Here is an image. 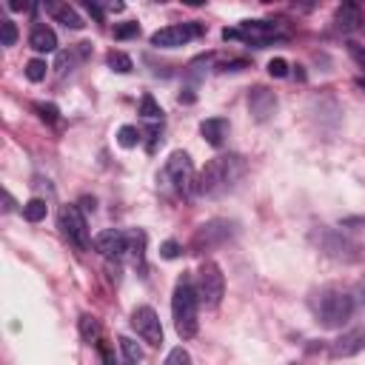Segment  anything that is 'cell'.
<instances>
[{
  "instance_id": "6da1fadb",
  "label": "cell",
  "mask_w": 365,
  "mask_h": 365,
  "mask_svg": "<svg viewBox=\"0 0 365 365\" xmlns=\"http://www.w3.org/2000/svg\"><path fill=\"white\" fill-rule=\"evenodd\" d=\"M245 174V160L240 154H220L205 163L197 174V197H222L237 188Z\"/></svg>"
},
{
  "instance_id": "7a4b0ae2",
  "label": "cell",
  "mask_w": 365,
  "mask_h": 365,
  "mask_svg": "<svg viewBox=\"0 0 365 365\" xmlns=\"http://www.w3.org/2000/svg\"><path fill=\"white\" fill-rule=\"evenodd\" d=\"M197 305H200V297H197L194 279H191V274H182L171 294V319H174V331L182 339L197 336V328H200Z\"/></svg>"
},
{
  "instance_id": "3957f363",
  "label": "cell",
  "mask_w": 365,
  "mask_h": 365,
  "mask_svg": "<svg viewBox=\"0 0 365 365\" xmlns=\"http://www.w3.org/2000/svg\"><path fill=\"white\" fill-rule=\"evenodd\" d=\"M356 299L342 288H322L314 299V314L322 328H339L351 319Z\"/></svg>"
},
{
  "instance_id": "277c9868",
  "label": "cell",
  "mask_w": 365,
  "mask_h": 365,
  "mask_svg": "<svg viewBox=\"0 0 365 365\" xmlns=\"http://www.w3.org/2000/svg\"><path fill=\"white\" fill-rule=\"evenodd\" d=\"M163 180H168V185L182 194V197H197V174L191 165V157L185 151H171L163 168Z\"/></svg>"
},
{
  "instance_id": "5b68a950",
  "label": "cell",
  "mask_w": 365,
  "mask_h": 365,
  "mask_svg": "<svg viewBox=\"0 0 365 365\" xmlns=\"http://www.w3.org/2000/svg\"><path fill=\"white\" fill-rule=\"evenodd\" d=\"M57 228L60 234L80 251H88L91 248V237H88V222H86V214L80 211V205H63L57 211Z\"/></svg>"
},
{
  "instance_id": "8992f818",
  "label": "cell",
  "mask_w": 365,
  "mask_h": 365,
  "mask_svg": "<svg viewBox=\"0 0 365 365\" xmlns=\"http://www.w3.org/2000/svg\"><path fill=\"white\" fill-rule=\"evenodd\" d=\"M197 297L205 308H217L222 302V294H225V279H222V271L214 259H202L200 271H197Z\"/></svg>"
},
{
  "instance_id": "52a82bcc",
  "label": "cell",
  "mask_w": 365,
  "mask_h": 365,
  "mask_svg": "<svg viewBox=\"0 0 365 365\" xmlns=\"http://www.w3.org/2000/svg\"><path fill=\"white\" fill-rule=\"evenodd\" d=\"M222 40H245L262 48L271 40H279V29L277 23H268V20H242L237 29H222Z\"/></svg>"
},
{
  "instance_id": "ba28073f",
  "label": "cell",
  "mask_w": 365,
  "mask_h": 365,
  "mask_svg": "<svg viewBox=\"0 0 365 365\" xmlns=\"http://www.w3.org/2000/svg\"><path fill=\"white\" fill-rule=\"evenodd\" d=\"M205 26L191 20V23H174V26H165V29H157L151 34V46L157 48H177V46H185L197 37H202Z\"/></svg>"
},
{
  "instance_id": "9c48e42d",
  "label": "cell",
  "mask_w": 365,
  "mask_h": 365,
  "mask_svg": "<svg viewBox=\"0 0 365 365\" xmlns=\"http://www.w3.org/2000/svg\"><path fill=\"white\" fill-rule=\"evenodd\" d=\"M131 328L137 331V336L145 345H151V348L163 345V325H160V317L151 305H137L131 311Z\"/></svg>"
},
{
  "instance_id": "30bf717a",
  "label": "cell",
  "mask_w": 365,
  "mask_h": 365,
  "mask_svg": "<svg viewBox=\"0 0 365 365\" xmlns=\"http://www.w3.org/2000/svg\"><path fill=\"white\" fill-rule=\"evenodd\" d=\"M234 234H237V225H234L231 220H208V222H202V225L197 228L191 245H194L197 251H202V248H214V245L228 242Z\"/></svg>"
},
{
  "instance_id": "8fae6325",
  "label": "cell",
  "mask_w": 365,
  "mask_h": 365,
  "mask_svg": "<svg viewBox=\"0 0 365 365\" xmlns=\"http://www.w3.org/2000/svg\"><path fill=\"white\" fill-rule=\"evenodd\" d=\"M94 251L103 254L106 259H120L125 251H128V234L120 231V228H106L94 237Z\"/></svg>"
},
{
  "instance_id": "7c38bea8",
  "label": "cell",
  "mask_w": 365,
  "mask_h": 365,
  "mask_svg": "<svg viewBox=\"0 0 365 365\" xmlns=\"http://www.w3.org/2000/svg\"><path fill=\"white\" fill-rule=\"evenodd\" d=\"M248 108H251V114H254L257 123H265L277 111V94L268 86H254L248 91Z\"/></svg>"
},
{
  "instance_id": "4fadbf2b",
  "label": "cell",
  "mask_w": 365,
  "mask_h": 365,
  "mask_svg": "<svg viewBox=\"0 0 365 365\" xmlns=\"http://www.w3.org/2000/svg\"><path fill=\"white\" fill-rule=\"evenodd\" d=\"M365 351V325H356L351 331H345L334 345H331V356L334 359H348Z\"/></svg>"
},
{
  "instance_id": "5bb4252c",
  "label": "cell",
  "mask_w": 365,
  "mask_h": 365,
  "mask_svg": "<svg viewBox=\"0 0 365 365\" xmlns=\"http://www.w3.org/2000/svg\"><path fill=\"white\" fill-rule=\"evenodd\" d=\"M334 23H336V29H339V31L351 34L354 29H359V26H362V9H359L356 3H351V0H345L342 6H336Z\"/></svg>"
},
{
  "instance_id": "9a60e30c",
  "label": "cell",
  "mask_w": 365,
  "mask_h": 365,
  "mask_svg": "<svg viewBox=\"0 0 365 365\" xmlns=\"http://www.w3.org/2000/svg\"><path fill=\"white\" fill-rule=\"evenodd\" d=\"M200 134H202V140L208 145L220 148L225 143V137H228V120L225 117H208V120L200 123Z\"/></svg>"
},
{
  "instance_id": "2e32d148",
  "label": "cell",
  "mask_w": 365,
  "mask_h": 365,
  "mask_svg": "<svg viewBox=\"0 0 365 365\" xmlns=\"http://www.w3.org/2000/svg\"><path fill=\"white\" fill-rule=\"evenodd\" d=\"M29 46H31L34 51H40V54L57 51V34H54V29L46 26V23H37V26L31 29V34H29Z\"/></svg>"
},
{
  "instance_id": "e0dca14e",
  "label": "cell",
  "mask_w": 365,
  "mask_h": 365,
  "mask_svg": "<svg viewBox=\"0 0 365 365\" xmlns=\"http://www.w3.org/2000/svg\"><path fill=\"white\" fill-rule=\"evenodd\" d=\"M48 11H51V14H54V20H57V23H63L66 29L80 31V29L86 26V23H83V17H80L68 3H51V6H48Z\"/></svg>"
},
{
  "instance_id": "ac0fdd59",
  "label": "cell",
  "mask_w": 365,
  "mask_h": 365,
  "mask_svg": "<svg viewBox=\"0 0 365 365\" xmlns=\"http://www.w3.org/2000/svg\"><path fill=\"white\" fill-rule=\"evenodd\" d=\"M128 251H131V257H134V265H137L140 271H145V234H143L140 228L128 234Z\"/></svg>"
},
{
  "instance_id": "d6986e66",
  "label": "cell",
  "mask_w": 365,
  "mask_h": 365,
  "mask_svg": "<svg viewBox=\"0 0 365 365\" xmlns=\"http://www.w3.org/2000/svg\"><path fill=\"white\" fill-rule=\"evenodd\" d=\"M77 325H80V336H83V342L91 345V342L100 339V319H97L94 314H83Z\"/></svg>"
},
{
  "instance_id": "ffe728a7",
  "label": "cell",
  "mask_w": 365,
  "mask_h": 365,
  "mask_svg": "<svg viewBox=\"0 0 365 365\" xmlns=\"http://www.w3.org/2000/svg\"><path fill=\"white\" fill-rule=\"evenodd\" d=\"M120 351H123V362L125 365H140L143 362V348L131 339V336H120Z\"/></svg>"
},
{
  "instance_id": "44dd1931",
  "label": "cell",
  "mask_w": 365,
  "mask_h": 365,
  "mask_svg": "<svg viewBox=\"0 0 365 365\" xmlns=\"http://www.w3.org/2000/svg\"><path fill=\"white\" fill-rule=\"evenodd\" d=\"M46 211H48V205H46V200H40V197H31V200L23 205V217H26L29 222L46 220Z\"/></svg>"
},
{
  "instance_id": "7402d4cb",
  "label": "cell",
  "mask_w": 365,
  "mask_h": 365,
  "mask_svg": "<svg viewBox=\"0 0 365 365\" xmlns=\"http://www.w3.org/2000/svg\"><path fill=\"white\" fill-rule=\"evenodd\" d=\"M106 63H108V68H114L117 74H128V71L134 68V63H131V57H128L125 51H108Z\"/></svg>"
},
{
  "instance_id": "603a6c76",
  "label": "cell",
  "mask_w": 365,
  "mask_h": 365,
  "mask_svg": "<svg viewBox=\"0 0 365 365\" xmlns=\"http://www.w3.org/2000/svg\"><path fill=\"white\" fill-rule=\"evenodd\" d=\"M140 114L145 117V120H163V108L157 106V100L151 97V94H143V100H140Z\"/></svg>"
},
{
  "instance_id": "cb8c5ba5",
  "label": "cell",
  "mask_w": 365,
  "mask_h": 365,
  "mask_svg": "<svg viewBox=\"0 0 365 365\" xmlns=\"http://www.w3.org/2000/svg\"><path fill=\"white\" fill-rule=\"evenodd\" d=\"M46 71H48V66H46V60H40V57H34V60L26 63V77H29L31 83L46 80Z\"/></svg>"
},
{
  "instance_id": "d4e9b609",
  "label": "cell",
  "mask_w": 365,
  "mask_h": 365,
  "mask_svg": "<svg viewBox=\"0 0 365 365\" xmlns=\"http://www.w3.org/2000/svg\"><path fill=\"white\" fill-rule=\"evenodd\" d=\"M117 143H120L123 148H134V145L140 143V131H137L134 125H120V131H117Z\"/></svg>"
},
{
  "instance_id": "484cf974",
  "label": "cell",
  "mask_w": 365,
  "mask_h": 365,
  "mask_svg": "<svg viewBox=\"0 0 365 365\" xmlns=\"http://www.w3.org/2000/svg\"><path fill=\"white\" fill-rule=\"evenodd\" d=\"M0 43H3V46H14V43H17V26H14V20H9V17L0 23Z\"/></svg>"
},
{
  "instance_id": "4316f807",
  "label": "cell",
  "mask_w": 365,
  "mask_h": 365,
  "mask_svg": "<svg viewBox=\"0 0 365 365\" xmlns=\"http://www.w3.org/2000/svg\"><path fill=\"white\" fill-rule=\"evenodd\" d=\"M163 365H191V354H188L182 345H177V348L168 351V356H165Z\"/></svg>"
},
{
  "instance_id": "83f0119b",
  "label": "cell",
  "mask_w": 365,
  "mask_h": 365,
  "mask_svg": "<svg viewBox=\"0 0 365 365\" xmlns=\"http://www.w3.org/2000/svg\"><path fill=\"white\" fill-rule=\"evenodd\" d=\"M34 111H37L40 120H46V123H57V120H60V111H57L54 103H34Z\"/></svg>"
},
{
  "instance_id": "f1b7e54d",
  "label": "cell",
  "mask_w": 365,
  "mask_h": 365,
  "mask_svg": "<svg viewBox=\"0 0 365 365\" xmlns=\"http://www.w3.org/2000/svg\"><path fill=\"white\" fill-rule=\"evenodd\" d=\"M140 34V23H120L114 26V40H131Z\"/></svg>"
},
{
  "instance_id": "f546056e",
  "label": "cell",
  "mask_w": 365,
  "mask_h": 365,
  "mask_svg": "<svg viewBox=\"0 0 365 365\" xmlns=\"http://www.w3.org/2000/svg\"><path fill=\"white\" fill-rule=\"evenodd\" d=\"M182 254V245L177 242V240H165L163 245H160V257L163 259H177Z\"/></svg>"
},
{
  "instance_id": "4dcf8cb0",
  "label": "cell",
  "mask_w": 365,
  "mask_h": 365,
  "mask_svg": "<svg viewBox=\"0 0 365 365\" xmlns=\"http://www.w3.org/2000/svg\"><path fill=\"white\" fill-rule=\"evenodd\" d=\"M268 74H271V77H285V74H288V63H285L282 57H274V60L268 63Z\"/></svg>"
},
{
  "instance_id": "1f68e13d",
  "label": "cell",
  "mask_w": 365,
  "mask_h": 365,
  "mask_svg": "<svg viewBox=\"0 0 365 365\" xmlns=\"http://www.w3.org/2000/svg\"><path fill=\"white\" fill-rule=\"evenodd\" d=\"M348 54H351V57L365 68V46H359V43H354V40H351V43H348Z\"/></svg>"
},
{
  "instance_id": "d6a6232c",
  "label": "cell",
  "mask_w": 365,
  "mask_h": 365,
  "mask_svg": "<svg viewBox=\"0 0 365 365\" xmlns=\"http://www.w3.org/2000/svg\"><path fill=\"white\" fill-rule=\"evenodd\" d=\"M97 348H100V359H103V365H114V354H111V348H108L106 342H97Z\"/></svg>"
},
{
  "instance_id": "836d02e7",
  "label": "cell",
  "mask_w": 365,
  "mask_h": 365,
  "mask_svg": "<svg viewBox=\"0 0 365 365\" xmlns=\"http://www.w3.org/2000/svg\"><path fill=\"white\" fill-rule=\"evenodd\" d=\"M86 11H88V14H91L97 23H103V9H100L97 3H91V0H88V3H86Z\"/></svg>"
},
{
  "instance_id": "e575fe53",
  "label": "cell",
  "mask_w": 365,
  "mask_h": 365,
  "mask_svg": "<svg viewBox=\"0 0 365 365\" xmlns=\"http://www.w3.org/2000/svg\"><path fill=\"white\" fill-rule=\"evenodd\" d=\"M3 200H6V205H3V208H6V211H11V208H14V200H11V194H9V191L3 194Z\"/></svg>"
},
{
  "instance_id": "d590c367",
  "label": "cell",
  "mask_w": 365,
  "mask_h": 365,
  "mask_svg": "<svg viewBox=\"0 0 365 365\" xmlns=\"http://www.w3.org/2000/svg\"><path fill=\"white\" fill-rule=\"evenodd\" d=\"M356 294H359V302H365V277L359 279V288H356Z\"/></svg>"
},
{
  "instance_id": "8d00e7d4",
  "label": "cell",
  "mask_w": 365,
  "mask_h": 365,
  "mask_svg": "<svg viewBox=\"0 0 365 365\" xmlns=\"http://www.w3.org/2000/svg\"><path fill=\"white\" fill-rule=\"evenodd\" d=\"M356 86H359V88H365V77H359V80H356Z\"/></svg>"
}]
</instances>
